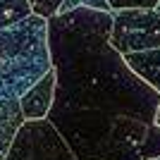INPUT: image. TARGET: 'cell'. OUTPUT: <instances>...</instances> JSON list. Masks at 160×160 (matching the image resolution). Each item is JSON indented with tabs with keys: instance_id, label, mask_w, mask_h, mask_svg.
Returning <instances> with one entry per match:
<instances>
[{
	"instance_id": "4",
	"label": "cell",
	"mask_w": 160,
	"mask_h": 160,
	"mask_svg": "<svg viewBox=\"0 0 160 160\" xmlns=\"http://www.w3.org/2000/svg\"><path fill=\"white\" fill-rule=\"evenodd\" d=\"M5 160H77L48 122H24Z\"/></svg>"
},
{
	"instance_id": "9",
	"label": "cell",
	"mask_w": 160,
	"mask_h": 160,
	"mask_svg": "<svg viewBox=\"0 0 160 160\" xmlns=\"http://www.w3.org/2000/svg\"><path fill=\"white\" fill-rule=\"evenodd\" d=\"M139 158L141 160H155V158H160V127H155V124L148 127L146 139H143V143L139 146Z\"/></svg>"
},
{
	"instance_id": "6",
	"label": "cell",
	"mask_w": 160,
	"mask_h": 160,
	"mask_svg": "<svg viewBox=\"0 0 160 160\" xmlns=\"http://www.w3.org/2000/svg\"><path fill=\"white\" fill-rule=\"evenodd\" d=\"M124 65L139 77L148 88H153L160 96V48L153 50H143V53H134L122 58Z\"/></svg>"
},
{
	"instance_id": "7",
	"label": "cell",
	"mask_w": 160,
	"mask_h": 160,
	"mask_svg": "<svg viewBox=\"0 0 160 160\" xmlns=\"http://www.w3.org/2000/svg\"><path fill=\"white\" fill-rule=\"evenodd\" d=\"M22 124H24V117H22L19 103L0 98V160L7 158Z\"/></svg>"
},
{
	"instance_id": "3",
	"label": "cell",
	"mask_w": 160,
	"mask_h": 160,
	"mask_svg": "<svg viewBox=\"0 0 160 160\" xmlns=\"http://www.w3.org/2000/svg\"><path fill=\"white\" fill-rule=\"evenodd\" d=\"M108 43L117 55H134L160 48V12L155 10H112Z\"/></svg>"
},
{
	"instance_id": "8",
	"label": "cell",
	"mask_w": 160,
	"mask_h": 160,
	"mask_svg": "<svg viewBox=\"0 0 160 160\" xmlns=\"http://www.w3.org/2000/svg\"><path fill=\"white\" fill-rule=\"evenodd\" d=\"M31 17L27 0H0V29H10Z\"/></svg>"
},
{
	"instance_id": "2",
	"label": "cell",
	"mask_w": 160,
	"mask_h": 160,
	"mask_svg": "<svg viewBox=\"0 0 160 160\" xmlns=\"http://www.w3.org/2000/svg\"><path fill=\"white\" fill-rule=\"evenodd\" d=\"M50 67L46 19L31 14L0 29V98L19 100Z\"/></svg>"
},
{
	"instance_id": "16",
	"label": "cell",
	"mask_w": 160,
	"mask_h": 160,
	"mask_svg": "<svg viewBox=\"0 0 160 160\" xmlns=\"http://www.w3.org/2000/svg\"><path fill=\"white\" fill-rule=\"evenodd\" d=\"M155 160H160V158H155Z\"/></svg>"
},
{
	"instance_id": "14",
	"label": "cell",
	"mask_w": 160,
	"mask_h": 160,
	"mask_svg": "<svg viewBox=\"0 0 160 160\" xmlns=\"http://www.w3.org/2000/svg\"><path fill=\"white\" fill-rule=\"evenodd\" d=\"M153 124L160 127V100H158V108H155V115H153Z\"/></svg>"
},
{
	"instance_id": "11",
	"label": "cell",
	"mask_w": 160,
	"mask_h": 160,
	"mask_svg": "<svg viewBox=\"0 0 160 160\" xmlns=\"http://www.w3.org/2000/svg\"><path fill=\"white\" fill-rule=\"evenodd\" d=\"M112 10H132V7H139V10H155L160 5V0H108Z\"/></svg>"
},
{
	"instance_id": "5",
	"label": "cell",
	"mask_w": 160,
	"mask_h": 160,
	"mask_svg": "<svg viewBox=\"0 0 160 160\" xmlns=\"http://www.w3.org/2000/svg\"><path fill=\"white\" fill-rule=\"evenodd\" d=\"M53 98H55V72L50 67L27 93L17 100L24 122H46L48 112L53 108Z\"/></svg>"
},
{
	"instance_id": "15",
	"label": "cell",
	"mask_w": 160,
	"mask_h": 160,
	"mask_svg": "<svg viewBox=\"0 0 160 160\" xmlns=\"http://www.w3.org/2000/svg\"><path fill=\"white\" fill-rule=\"evenodd\" d=\"M155 12H160V5H158V7H155Z\"/></svg>"
},
{
	"instance_id": "10",
	"label": "cell",
	"mask_w": 160,
	"mask_h": 160,
	"mask_svg": "<svg viewBox=\"0 0 160 160\" xmlns=\"http://www.w3.org/2000/svg\"><path fill=\"white\" fill-rule=\"evenodd\" d=\"M29 7H31V14L41 17V19H53L58 14V7L62 5V0H27Z\"/></svg>"
},
{
	"instance_id": "13",
	"label": "cell",
	"mask_w": 160,
	"mask_h": 160,
	"mask_svg": "<svg viewBox=\"0 0 160 160\" xmlns=\"http://www.w3.org/2000/svg\"><path fill=\"white\" fill-rule=\"evenodd\" d=\"M74 10H79V0H62V5L58 7V14H55V17H65V14L74 12Z\"/></svg>"
},
{
	"instance_id": "1",
	"label": "cell",
	"mask_w": 160,
	"mask_h": 160,
	"mask_svg": "<svg viewBox=\"0 0 160 160\" xmlns=\"http://www.w3.org/2000/svg\"><path fill=\"white\" fill-rule=\"evenodd\" d=\"M110 14L84 7L48 19L55 98L46 122L77 160H110L117 122L153 124L160 100L110 48Z\"/></svg>"
},
{
	"instance_id": "12",
	"label": "cell",
	"mask_w": 160,
	"mask_h": 160,
	"mask_svg": "<svg viewBox=\"0 0 160 160\" xmlns=\"http://www.w3.org/2000/svg\"><path fill=\"white\" fill-rule=\"evenodd\" d=\"M79 7L84 10H93V12H103V14H110L112 7L108 0H79Z\"/></svg>"
}]
</instances>
